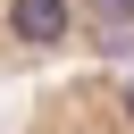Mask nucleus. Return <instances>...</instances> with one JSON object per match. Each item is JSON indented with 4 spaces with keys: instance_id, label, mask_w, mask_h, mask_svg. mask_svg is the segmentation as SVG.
I'll list each match as a JSON object with an SVG mask.
<instances>
[{
    "instance_id": "obj_1",
    "label": "nucleus",
    "mask_w": 134,
    "mask_h": 134,
    "mask_svg": "<svg viewBox=\"0 0 134 134\" xmlns=\"http://www.w3.org/2000/svg\"><path fill=\"white\" fill-rule=\"evenodd\" d=\"M134 67V0H0V84H75Z\"/></svg>"
},
{
    "instance_id": "obj_2",
    "label": "nucleus",
    "mask_w": 134,
    "mask_h": 134,
    "mask_svg": "<svg viewBox=\"0 0 134 134\" xmlns=\"http://www.w3.org/2000/svg\"><path fill=\"white\" fill-rule=\"evenodd\" d=\"M17 134H134V67H109V75H75V84L34 92V109H25Z\"/></svg>"
}]
</instances>
